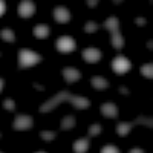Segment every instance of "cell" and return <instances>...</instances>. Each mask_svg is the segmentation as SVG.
<instances>
[{"instance_id":"cell-16","label":"cell","mask_w":153,"mask_h":153,"mask_svg":"<svg viewBox=\"0 0 153 153\" xmlns=\"http://www.w3.org/2000/svg\"><path fill=\"white\" fill-rule=\"evenodd\" d=\"M0 38L5 40V42H8V43H14L16 42V34H14V31H12V29L5 28V29L0 31Z\"/></svg>"},{"instance_id":"cell-5","label":"cell","mask_w":153,"mask_h":153,"mask_svg":"<svg viewBox=\"0 0 153 153\" xmlns=\"http://www.w3.org/2000/svg\"><path fill=\"white\" fill-rule=\"evenodd\" d=\"M57 49L60 51V52H72V51H75L76 48V43L72 37L69 35H61L60 38H57V43H55Z\"/></svg>"},{"instance_id":"cell-34","label":"cell","mask_w":153,"mask_h":153,"mask_svg":"<svg viewBox=\"0 0 153 153\" xmlns=\"http://www.w3.org/2000/svg\"><path fill=\"white\" fill-rule=\"evenodd\" d=\"M0 153H3V152H0Z\"/></svg>"},{"instance_id":"cell-20","label":"cell","mask_w":153,"mask_h":153,"mask_svg":"<svg viewBox=\"0 0 153 153\" xmlns=\"http://www.w3.org/2000/svg\"><path fill=\"white\" fill-rule=\"evenodd\" d=\"M101 26L98 23H95V22H87L86 25H84V31L87 32V34H94L95 31H98Z\"/></svg>"},{"instance_id":"cell-8","label":"cell","mask_w":153,"mask_h":153,"mask_svg":"<svg viewBox=\"0 0 153 153\" xmlns=\"http://www.w3.org/2000/svg\"><path fill=\"white\" fill-rule=\"evenodd\" d=\"M81 55H83L84 61H87V63H97V61L101 60V57H103L101 55V51L97 49V48H86L81 52Z\"/></svg>"},{"instance_id":"cell-7","label":"cell","mask_w":153,"mask_h":153,"mask_svg":"<svg viewBox=\"0 0 153 153\" xmlns=\"http://www.w3.org/2000/svg\"><path fill=\"white\" fill-rule=\"evenodd\" d=\"M17 12H19V16H20L22 19H29L34 12H35V5H34V2H31V0H23V2H20Z\"/></svg>"},{"instance_id":"cell-1","label":"cell","mask_w":153,"mask_h":153,"mask_svg":"<svg viewBox=\"0 0 153 153\" xmlns=\"http://www.w3.org/2000/svg\"><path fill=\"white\" fill-rule=\"evenodd\" d=\"M65 101H69V103H71L75 109H78V110L87 109L89 106H91V101H89L87 98H84V97H78V95H71L68 91H61V92H58L55 97H52L51 100H48L46 103L40 107V112H42V113L49 112V110L55 109L58 104L65 103Z\"/></svg>"},{"instance_id":"cell-35","label":"cell","mask_w":153,"mask_h":153,"mask_svg":"<svg viewBox=\"0 0 153 153\" xmlns=\"http://www.w3.org/2000/svg\"><path fill=\"white\" fill-rule=\"evenodd\" d=\"M0 136H2V135H0Z\"/></svg>"},{"instance_id":"cell-19","label":"cell","mask_w":153,"mask_h":153,"mask_svg":"<svg viewBox=\"0 0 153 153\" xmlns=\"http://www.w3.org/2000/svg\"><path fill=\"white\" fill-rule=\"evenodd\" d=\"M141 74L147 78H153V65L152 63H147V65H143L141 66Z\"/></svg>"},{"instance_id":"cell-30","label":"cell","mask_w":153,"mask_h":153,"mask_svg":"<svg viewBox=\"0 0 153 153\" xmlns=\"http://www.w3.org/2000/svg\"><path fill=\"white\" fill-rule=\"evenodd\" d=\"M87 5L91 6V8H94L95 5H98V2H95V0H94V2H87Z\"/></svg>"},{"instance_id":"cell-13","label":"cell","mask_w":153,"mask_h":153,"mask_svg":"<svg viewBox=\"0 0 153 153\" xmlns=\"http://www.w3.org/2000/svg\"><path fill=\"white\" fill-rule=\"evenodd\" d=\"M87 150H89V138H80L74 143L75 153H86Z\"/></svg>"},{"instance_id":"cell-11","label":"cell","mask_w":153,"mask_h":153,"mask_svg":"<svg viewBox=\"0 0 153 153\" xmlns=\"http://www.w3.org/2000/svg\"><path fill=\"white\" fill-rule=\"evenodd\" d=\"M101 113L104 118H117L118 117V107L113 103H104L101 106Z\"/></svg>"},{"instance_id":"cell-4","label":"cell","mask_w":153,"mask_h":153,"mask_svg":"<svg viewBox=\"0 0 153 153\" xmlns=\"http://www.w3.org/2000/svg\"><path fill=\"white\" fill-rule=\"evenodd\" d=\"M132 68V63L129 58H126L124 55H118V57H115L113 61H112V69L115 74H118V75H123L126 72H129Z\"/></svg>"},{"instance_id":"cell-17","label":"cell","mask_w":153,"mask_h":153,"mask_svg":"<svg viewBox=\"0 0 153 153\" xmlns=\"http://www.w3.org/2000/svg\"><path fill=\"white\" fill-rule=\"evenodd\" d=\"M110 43L115 49H121L124 46V37L120 34V32H115L112 34V38H110Z\"/></svg>"},{"instance_id":"cell-14","label":"cell","mask_w":153,"mask_h":153,"mask_svg":"<svg viewBox=\"0 0 153 153\" xmlns=\"http://www.w3.org/2000/svg\"><path fill=\"white\" fill-rule=\"evenodd\" d=\"M91 83H92V86L95 89H98V91H103V89H107L109 87V81L106 78H103V76H98V75L92 76Z\"/></svg>"},{"instance_id":"cell-21","label":"cell","mask_w":153,"mask_h":153,"mask_svg":"<svg viewBox=\"0 0 153 153\" xmlns=\"http://www.w3.org/2000/svg\"><path fill=\"white\" fill-rule=\"evenodd\" d=\"M40 136H42L43 141H48L49 143V141H54L57 133L55 132H49V130H43V132H40Z\"/></svg>"},{"instance_id":"cell-10","label":"cell","mask_w":153,"mask_h":153,"mask_svg":"<svg viewBox=\"0 0 153 153\" xmlns=\"http://www.w3.org/2000/svg\"><path fill=\"white\" fill-rule=\"evenodd\" d=\"M63 76H65V80L68 84H72L75 81H78L81 78V74L78 69H75V68H65L63 69Z\"/></svg>"},{"instance_id":"cell-25","label":"cell","mask_w":153,"mask_h":153,"mask_svg":"<svg viewBox=\"0 0 153 153\" xmlns=\"http://www.w3.org/2000/svg\"><path fill=\"white\" fill-rule=\"evenodd\" d=\"M6 11V3L3 2V0H0V16H3Z\"/></svg>"},{"instance_id":"cell-15","label":"cell","mask_w":153,"mask_h":153,"mask_svg":"<svg viewBox=\"0 0 153 153\" xmlns=\"http://www.w3.org/2000/svg\"><path fill=\"white\" fill-rule=\"evenodd\" d=\"M49 34H51V28L48 25H37L34 28V35L37 38H46Z\"/></svg>"},{"instance_id":"cell-26","label":"cell","mask_w":153,"mask_h":153,"mask_svg":"<svg viewBox=\"0 0 153 153\" xmlns=\"http://www.w3.org/2000/svg\"><path fill=\"white\" fill-rule=\"evenodd\" d=\"M135 22H136V25H139V26H143V25H146V19H143V17H138V19H135Z\"/></svg>"},{"instance_id":"cell-33","label":"cell","mask_w":153,"mask_h":153,"mask_svg":"<svg viewBox=\"0 0 153 153\" xmlns=\"http://www.w3.org/2000/svg\"><path fill=\"white\" fill-rule=\"evenodd\" d=\"M37 153H45V152H37Z\"/></svg>"},{"instance_id":"cell-29","label":"cell","mask_w":153,"mask_h":153,"mask_svg":"<svg viewBox=\"0 0 153 153\" xmlns=\"http://www.w3.org/2000/svg\"><path fill=\"white\" fill-rule=\"evenodd\" d=\"M34 87H35V89H38V91H43V89H45L43 86H40V84H37V83H34Z\"/></svg>"},{"instance_id":"cell-3","label":"cell","mask_w":153,"mask_h":153,"mask_svg":"<svg viewBox=\"0 0 153 153\" xmlns=\"http://www.w3.org/2000/svg\"><path fill=\"white\" fill-rule=\"evenodd\" d=\"M138 124H144V126H147L149 129H152V126H153V120L152 118H147V117H138L135 121H132V123H118L117 124V133L120 135V136H126V135H129V132L133 129L135 126H138Z\"/></svg>"},{"instance_id":"cell-27","label":"cell","mask_w":153,"mask_h":153,"mask_svg":"<svg viewBox=\"0 0 153 153\" xmlns=\"http://www.w3.org/2000/svg\"><path fill=\"white\" fill-rule=\"evenodd\" d=\"M129 153H144V150L143 149H132Z\"/></svg>"},{"instance_id":"cell-23","label":"cell","mask_w":153,"mask_h":153,"mask_svg":"<svg viewBox=\"0 0 153 153\" xmlns=\"http://www.w3.org/2000/svg\"><path fill=\"white\" fill-rule=\"evenodd\" d=\"M3 107L6 110H14L16 109V103H14V100H11V98H6L3 101Z\"/></svg>"},{"instance_id":"cell-24","label":"cell","mask_w":153,"mask_h":153,"mask_svg":"<svg viewBox=\"0 0 153 153\" xmlns=\"http://www.w3.org/2000/svg\"><path fill=\"white\" fill-rule=\"evenodd\" d=\"M101 153H120V150H118V147L109 144V146H106V147L101 149Z\"/></svg>"},{"instance_id":"cell-18","label":"cell","mask_w":153,"mask_h":153,"mask_svg":"<svg viewBox=\"0 0 153 153\" xmlns=\"http://www.w3.org/2000/svg\"><path fill=\"white\" fill-rule=\"evenodd\" d=\"M74 126H75V118L72 115H68L61 121V130H71V129H74Z\"/></svg>"},{"instance_id":"cell-9","label":"cell","mask_w":153,"mask_h":153,"mask_svg":"<svg viewBox=\"0 0 153 153\" xmlns=\"http://www.w3.org/2000/svg\"><path fill=\"white\" fill-rule=\"evenodd\" d=\"M54 19H55L57 23L65 25V23H68L71 20V12H69V9L66 6H57L54 9Z\"/></svg>"},{"instance_id":"cell-22","label":"cell","mask_w":153,"mask_h":153,"mask_svg":"<svg viewBox=\"0 0 153 153\" xmlns=\"http://www.w3.org/2000/svg\"><path fill=\"white\" fill-rule=\"evenodd\" d=\"M101 133V126L100 124H92L89 127V136H97Z\"/></svg>"},{"instance_id":"cell-32","label":"cell","mask_w":153,"mask_h":153,"mask_svg":"<svg viewBox=\"0 0 153 153\" xmlns=\"http://www.w3.org/2000/svg\"><path fill=\"white\" fill-rule=\"evenodd\" d=\"M152 43H153V42H152V40H150V42H149V43H147V46H149V49H152V48H153V45H152Z\"/></svg>"},{"instance_id":"cell-28","label":"cell","mask_w":153,"mask_h":153,"mask_svg":"<svg viewBox=\"0 0 153 153\" xmlns=\"http://www.w3.org/2000/svg\"><path fill=\"white\" fill-rule=\"evenodd\" d=\"M120 92H121V94H124V95L129 94V91H127V87H123V86L120 87Z\"/></svg>"},{"instance_id":"cell-12","label":"cell","mask_w":153,"mask_h":153,"mask_svg":"<svg viewBox=\"0 0 153 153\" xmlns=\"http://www.w3.org/2000/svg\"><path fill=\"white\" fill-rule=\"evenodd\" d=\"M103 28H106L110 34L120 32V20L115 17V16H112V17H109V19L103 23Z\"/></svg>"},{"instance_id":"cell-2","label":"cell","mask_w":153,"mask_h":153,"mask_svg":"<svg viewBox=\"0 0 153 153\" xmlns=\"http://www.w3.org/2000/svg\"><path fill=\"white\" fill-rule=\"evenodd\" d=\"M43 58L40 54L34 52L31 49H20L19 51V69H29L31 66L40 63Z\"/></svg>"},{"instance_id":"cell-31","label":"cell","mask_w":153,"mask_h":153,"mask_svg":"<svg viewBox=\"0 0 153 153\" xmlns=\"http://www.w3.org/2000/svg\"><path fill=\"white\" fill-rule=\"evenodd\" d=\"M3 84H5L3 78H0V92H2V89H3Z\"/></svg>"},{"instance_id":"cell-6","label":"cell","mask_w":153,"mask_h":153,"mask_svg":"<svg viewBox=\"0 0 153 153\" xmlns=\"http://www.w3.org/2000/svg\"><path fill=\"white\" fill-rule=\"evenodd\" d=\"M32 124H34L32 117H29V115H17L12 127H14V130H17V132H23V130H29L32 127Z\"/></svg>"}]
</instances>
